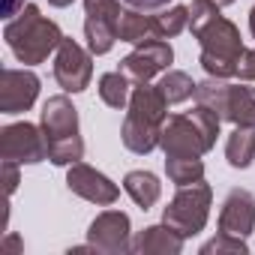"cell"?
<instances>
[{
    "instance_id": "3957f363",
    "label": "cell",
    "mask_w": 255,
    "mask_h": 255,
    "mask_svg": "<svg viewBox=\"0 0 255 255\" xmlns=\"http://www.w3.org/2000/svg\"><path fill=\"white\" fill-rule=\"evenodd\" d=\"M192 33L201 39V66L207 69V75H213V78L237 75V66L243 57V42H240L237 27L228 18H222L216 12L207 21H201Z\"/></svg>"
},
{
    "instance_id": "9a60e30c",
    "label": "cell",
    "mask_w": 255,
    "mask_h": 255,
    "mask_svg": "<svg viewBox=\"0 0 255 255\" xmlns=\"http://www.w3.org/2000/svg\"><path fill=\"white\" fill-rule=\"evenodd\" d=\"M66 183H69L72 192H78L81 198L96 201V204H114V198H117V186L105 174H99V171H93L87 165H78V162L69 168Z\"/></svg>"
},
{
    "instance_id": "9c48e42d",
    "label": "cell",
    "mask_w": 255,
    "mask_h": 255,
    "mask_svg": "<svg viewBox=\"0 0 255 255\" xmlns=\"http://www.w3.org/2000/svg\"><path fill=\"white\" fill-rule=\"evenodd\" d=\"M93 75V66H90V54L75 42V39H60L57 45V60H54V78L57 84L66 90V93H78L87 87Z\"/></svg>"
},
{
    "instance_id": "277c9868",
    "label": "cell",
    "mask_w": 255,
    "mask_h": 255,
    "mask_svg": "<svg viewBox=\"0 0 255 255\" xmlns=\"http://www.w3.org/2000/svg\"><path fill=\"white\" fill-rule=\"evenodd\" d=\"M42 132L48 144V159L54 165H75L84 156L78 138V114L66 96H51L42 108Z\"/></svg>"
},
{
    "instance_id": "e0dca14e",
    "label": "cell",
    "mask_w": 255,
    "mask_h": 255,
    "mask_svg": "<svg viewBox=\"0 0 255 255\" xmlns=\"http://www.w3.org/2000/svg\"><path fill=\"white\" fill-rule=\"evenodd\" d=\"M180 246H183V237H180L171 225L147 228V231L132 243L135 252H180Z\"/></svg>"
},
{
    "instance_id": "d4e9b609",
    "label": "cell",
    "mask_w": 255,
    "mask_h": 255,
    "mask_svg": "<svg viewBox=\"0 0 255 255\" xmlns=\"http://www.w3.org/2000/svg\"><path fill=\"white\" fill-rule=\"evenodd\" d=\"M237 75L246 78V81H255V51H243L240 66H237Z\"/></svg>"
},
{
    "instance_id": "4316f807",
    "label": "cell",
    "mask_w": 255,
    "mask_h": 255,
    "mask_svg": "<svg viewBox=\"0 0 255 255\" xmlns=\"http://www.w3.org/2000/svg\"><path fill=\"white\" fill-rule=\"evenodd\" d=\"M21 3H24V0H3V15H6V18H12V15L18 12V6H21Z\"/></svg>"
},
{
    "instance_id": "5b68a950",
    "label": "cell",
    "mask_w": 255,
    "mask_h": 255,
    "mask_svg": "<svg viewBox=\"0 0 255 255\" xmlns=\"http://www.w3.org/2000/svg\"><path fill=\"white\" fill-rule=\"evenodd\" d=\"M9 48L15 51V57L21 63H42L57 45H60V30L54 21H48L36 6H27L21 12V18L9 21L3 30Z\"/></svg>"
},
{
    "instance_id": "f1b7e54d",
    "label": "cell",
    "mask_w": 255,
    "mask_h": 255,
    "mask_svg": "<svg viewBox=\"0 0 255 255\" xmlns=\"http://www.w3.org/2000/svg\"><path fill=\"white\" fill-rule=\"evenodd\" d=\"M48 3H51V6H69L72 0H48Z\"/></svg>"
},
{
    "instance_id": "8992f818",
    "label": "cell",
    "mask_w": 255,
    "mask_h": 255,
    "mask_svg": "<svg viewBox=\"0 0 255 255\" xmlns=\"http://www.w3.org/2000/svg\"><path fill=\"white\" fill-rule=\"evenodd\" d=\"M198 102L219 114V120H234L255 126V90L252 87H231L222 81H204L195 90Z\"/></svg>"
},
{
    "instance_id": "52a82bcc",
    "label": "cell",
    "mask_w": 255,
    "mask_h": 255,
    "mask_svg": "<svg viewBox=\"0 0 255 255\" xmlns=\"http://www.w3.org/2000/svg\"><path fill=\"white\" fill-rule=\"evenodd\" d=\"M207 207H210V186L201 180L189 183L165 207V225H171L180 237L198 234L207 222Z\"/></svg>"
},
{
    "instance_id": "484cf974",
    "label": "cell",
    "mask_w": 255,
    "mask_h": 255,
    "mask_svg": "<svg viewBox=\"0 0 255 255\" xmlns=\"http://www.w3.org/2000/svg\"><path fill=\"white\" fill-rule=\"evenodd\" d=\"M123 3H129V6H135V9H162L168 0H123Z\"/></svg>"
},
{
    "instance_id": "83f0119b",
    "label": "cell",
    "mask_w": 255,
    "mask_h": 255,
    "mask_svg": "<svg viewBox=\"0 0 255 255\" xmlns=\"http://www.w3.org/2000/svg\"><path fill=\"white\" fill-rule=\"evenodd\" d=\"M249 30H252V36H255V6H252V12H249Z\"/></svg>"
},
{
    "instance_id": "4fadbf2b",
    "label": "cell",
    "mask_w": 255,
    "mask_h": 255,
    "mask_svg": "<svg viewBox=\"0 0 255 255\" xmlns=\"http://www.w3.org/2000/svg\"><path fill=\"white\" fill-rule=\"evenodd\" d=\"M255 225V198L246 189H234L225 204H222V216H219V231L225 237H246Z\"/></svg>"
},
{
    "instance_id": "2e32d148",
    "label": "cell",
    "mask_w": 255,
    "mask_h": 255,
    "mask_svg": "<svg viewBox=\"0 0 255 255\" xmlns=\"http://www.w3.org/2000/svg\"><path fill=\"white\" fill-rule=\"evenodd\" d=\"M225 156H228V162H231L234 168H246V165L255 159V126L237 123V129L228 135Z\"/></svg>"
},
{
    "instance_id": "44dd1931",
    "label": "cell",
    "mask_w": 255,
    "mask_h": 255,
    "mask_svg": "<svg viewBox=\"0 0 255 255\" xmlns=\"http://www.w3.org/2000/svg\"><path fill=\"white\" fill-rule=\"evenodd\" d=\"M99 96L105 105L111 108H123L126 105V96H129V78L123 72H105L99 78Z\"/></svg>"
},
{
    "instance_id": "ba28073f",
    "label": "cell",
    "mask_w": 255,
    "mask_h": 255,
    "mask_svg": "<svg viewBox=\"0 0 255 255\" xmlns=\"http://www.w3.org/2000/svg\"><path fill=\"white\" fill-rule=\"evenodd\" d=\"M84 6H87V18H84L87 48L93 54L111 51V45L117 39V24H120V15H123L117 0H84Z\"/></svg>"
},
{
    "instance_id": "8fae6325",
    "label": "cell",
    "mask_w": 255,
    "mask_h": 255,
    "mask_svg": "<svg viewBox=\"0 0 255 255\" xmlns=\"http://www.w3.org/2000/svg\"><path fill=\"white\" fill-rule=\"evenodd\" d=\"M0 150H3V159H12V162H39L48 156V144L33 123L6 126L0 132Z\"/></svg>"
},
{
    "instance_id": "30bf717a",
    "label": "cell",
    "mask_w": 255,
    "mask_h": 255,
    "mask_svg": "<svg viewBox=\"0 0 255 255\" xmlns=\"http://www.w3.org/2000/svg\"><path fill=\"white\" fill-rule=\"evenodd\" d=\"M171 57H174V51H171L168 42H162V39H147V42H141L129 57L120 60V72L129 78V81H135V84H147L156 72H162V69L171 63Z\"/></svg>"
},
{
    "instance_id": "ffe728a7",
    "label": "cell",
    "mask_w": 255,
    "mask_h": 255,
    "mask_svg": "<svg viewBox=\"0 0 255 255\" xmlns=\"http://www.w3.org/2000/svg\"><path fill=\"white\" fill-rule=\"evenodd\" d=\"M165 171L177 186H189V183H198L204 177V165L198 156H168Z\"/></svg>"
},
{
    "instance_id": "6da1fadb",
    "label": "cell",
    "mask_w": 255,
    "mask_h": 255,
    "mask_svg": "<svg viewBox=\"0 0 255 255\" xmlns=\"http://www.w3.org/2000/svg\"><path fill=\"white\" fill-rule=\"evenodd\" d=\"M219 132V114L198 102L189 114H174L162 123L159 144L168 156H201L213 147Z\"/></svg>"
},
{
    "instance_id": "603a6c76",
    "label": "cell",
    "mask_w": 255,
    "mask_h": 255,
    "mask_svg": "<svg viewBox=\"0 0 255 255\" xmlns=\"http://www.w3.org/2000/svg\"><path fill=\"white\" fill-rule=\"evenodd\" d=\"M189 24V9L186 6H174L162 15L153 18V27H156V39H168V36H177L183 27Z\"/></svg>"
},
{
    "instance_id": "7402d4cb",
    "label": "cell",
    "mask_w": 255,
    "mask_h": 255,
    "mask_svg": "<svg viewBox=\"0 0 255 255\" xmlns=\"http://www.w3.org/2000/svg\"><path fill=\"white\" fill-rule=\"evenodd\" d=\"M195 90H198V84H195L186 72H168V75L159 81V93L165 96V102H168V105L189 99Z\"/></svg>"
},
{
    "instance_id": "7c38bea8",
    "label": "cell",
    "mask_w": 255,
    "mask_h": 255,
    "mask_svg": "<svg viewBox=\"0 0 255 255\" xmlns=\"http://www.w3.org/2000/svg\"><path fill=\"white\" fill-rule=\"evenodd\" d=\"M39 93V78L33 72H18V69H3V84H0V108L3 114H18L33 105Z\"/></svg>"
},
{
    "instance_id": "f546056e",
    "label": "cell",
    "mask_w": 255,
    "mask_h": 255,
    "mask_svg": "<svg viewBox=\"0 0 255 255\" xmlns=\"http://www.w3.org/2000/svg\"><path fill=\"white\" fill-rule=\"evenodd\" d=\"M216 3H219V6H228V3H234V0H216Z\"/></svg>"
},
{
    "instance_id": "d6986e66",
    "label": "cell",
    "mask_w": 255,
    "mask_h": 255,
    "mask_svg": "<svg viewBox=\"0 0 255 255\" xmlns=\"http://www.w3.org/2000/svg\"><path fill=\"white\" fill-rule=\"evenodd\" d=\"M117 39L123 42H147V39H156V27H153V18L141 15V12H123L120 15V24H117Z\"/></svg>"
},
{
    "instance_id": "cb8c5ba5",
    "label": "cell",
    "mask_w": 255,
    "mask_h": 255,
    "mask_svg": "<svg viewBox=\"0 0 255 255\" xmlns=\"http://www.w3.org/2000/svg\"><path fill=\"white\" fill-rule=\"evenodd\" d=\"M222 249H231V252H246V243L243 240H225V234L219 240H210L201 252H222Z\"/></svg>"
},
{
    "instance_id": "5bb4252c",
    "label": "cell",
    "mask_w": 255,
    "mask_h": 255,
    "mask_svg": "<svg viewBox=\"0 0 255 255\" xmlns=\"http://www.w3.org/2000/svg\"><path fill=\"white\" fill-rule=\"evenodd\" d=\"M90 243L102 252H123L129 249V219L120 210H108L102 213L93 225H90Z\"/></svg>"
},
{
    "instance_id": "7a4b0ae2",
    "label": "cell",
    "mask_w": 255,
    "mask_h": 255,
    "mask_svg": "<svg viewBox=\"0 0 255 255\" xmlns=\"http://www.w3.org/2000/svg\"><path fill=\"white\" fill-rule=\"evenodd\" d=\"M165 108H168V102L159 93V87H147V84L135 87L129 114H126V123H123V144L132 153H150L159 144Z\"/></svg>"
},
{
    "instance_id": "ac0fdd59",
    "label": "cell",
    "mask_w": 255,
    "mask_h": 255,
    "mask_svg": "<svg viewBox=\"0 0 255 255\" xmlns=\"http://www.w3.org/2000/svg\"><path fill=\"white\" fill-rule=\"evenodd\" d=\"M123 189L132 195V201L138 207H153L159 201V180L150 174V171H132V174H126L123 180Z\"/></svg>"
}]
</instances>
